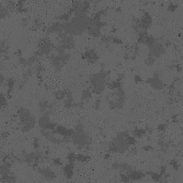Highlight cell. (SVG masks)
Listing matches in <instances>:
<instances>
[{"label":"cell","mask_w":183,"mask_h":183,"mask_svg":"<svg viewBox=\"0 0 183 183\" xmlns=\"http://www.w3.org/2000/svg\"><path fill=\"white\" fill-rule=\"evenodd\" d=\"M91 23L90 18L85 15L74 16L68 22H65V34L73 37L80 35L88 29Z\"/></svg>","instance_id":"1"},{"label":"cell","mask_w":183,"mask_h":183,"mask_svg":"<svg viewBox=\"0 0 183 183\" xmlns=\"http://www.w3.org/2000/svg\"><path fill=\"white\" fill-rule=\"evenodd\" d=\"M17 113L19 121V129L21 132H29L34 129L36 125V120L28 109L20 107L18 109Z\"/></svg>","instance_id":"2"},{"label":"cell","mask_w":183,"mask_h":183,"mask_svg":"<svg viewBox=\"0 0 183 183\" xmlns=\"http://www.w3.org/2000/svg\"><path fill=\"white\" fill-rule=\"evenodd\" d=\"M6 42L4 41L0 42V53L2 52L5 51V49L7 48Z\"/></svg>","instance_id":"19"},{"label":"cell","mask_w":183,"mask_h":183,"mask_svg":"<svg viewBox=\"0 0 183 183\" xmlns=\"http://www.w3.org/2000/svg\"><path fill=\"white\" fill-rule=\"evenodd\" d=\"M87 160V157L82 154L76 155V160L80 162L85 161Z\"/></svg>","instance_id":"18"},{"label":"cell","mask_w":183,"mask_h":183,"mask_svg":"<svg viewBox=\"0 0 183 183\" xmlns=\"http://www.w3.org/2000/svg\"><path fill=\"white\" fill-rule=\"evenodd\" d=\"M40 154L37 152H31L28 154L25 157V160L28 163H35L40 160Z\"/></svg>","instance_id":"11"},{"label":"cell","mask_w":183,"mask_h":183,"mask_svg":"<svg viewBox=\"0 0 183 183\" xmlns=\"http://www.w3.org/2000/svg\"><path fill=\"white\" fill-rule=\"evenodd\" d=\"M5 78L3 75L0 74V86L3 84L5 82Z\"/></svg>","instance_id":"21"},{"label":"cell","mask_w":183,"mask_h":183,"mask_svg":"<svg viewBox=\"0 0 183 183\" xmlns=\"http://www.w3.org/2000/svg\"><path fill=\"white\" fill-rule=\"evenodd\" d=\"M40 174L46 179L49 180H54L57 178V175L55 172L50 168L44 167L39 170Z\"/></svg>","instance_id":"9"},{"label":"cell","mask_w":183,"mask_h":183,"mask_svg":"<svg viewBox=\"0 0 183 183\" xmlns=\"http://www.w3.org/2000/svg\"><path fill=\"white\" fill-rule=\"evenodd\" d=\"M89 3L86 1H74L71 3L69 10L75 16L84 15L89 8Z\"/></svg>","instance_id":"4"},{"label":"cell","mask_w":183,"mask_h":183,"mask_svg":"<svg viewBox=\"0 0 183 183\" xmlns=\"http://www.w3.org/2000/svg\"><path fill=\"white\" fill-rule=\"evenodd\" d=\"M17 54H18L17 56H18L19 64H21V65H23V66H26V65H27V60L23 57L22 51L21 50H18V51H17Z\"/></svg>","instance_id":"16"},{"label":"cell","mask_w":183,"mask_h":183,"mask_svg":"<svg viewBox=\"0 0 183 183\" xmlns=\"http://www.w3.org/2000/svg\"><path fill=\"white\" fill-rule=\"evenodd\" d=\"M74 163L68 162L63 167L62 170L64 175L68 179L72 178L74 173Z\"/></svg>","instance_id":"10"},{"label":"cell","mask_w":183,"mask_h":183,"mask_svg":"<svg viewBox=\"0 0 183 183\" xmlns=\"http://www.w3.org/2000/svg\"><path fill=\"white\" fill-rule=\"evenodd\" d=\"M59 46L65 51L71 50L75 46V42L73 37L67 35L60 40V44Z\"/></svg>","instance_id":"8"},{"label":"cell","mask_w":183,"mask_h":183,"mask_svg":"<svg viewBox=\"0 0 183 183\" xmlns=\"http://www.w3.org/2000/svg\"><path fill=\"white\" fill-rule=\"evenodd\" d=\"M73 134L71 137L72 142L76 146L84 148L88 146L91 143L90 136L82 125L79 124L73 129Z\"/></svg>","instance_id":"3"},{"label":"cell","mask_w":183,"mask_h":183,"mask_svg":"<svg viewBox=\"0 0 183 183\" xmlns=\"http://www.w3.org/2000/svg\"><path fill=\"white\" fill-rule=\"evenodd\" d=\"M28 21H27V19H26V18H24V19L22 20V24H23V26H24V27H25V26H27V24H28V23H27Z\"/></svg>","instance_id":"22"},{"label":"cell","mask_w":183,"mask_h":183,"mask_svg":"<svg viewBox=\"0 0 183 183\" xmlns=\"http://www.w3.org/2000/svg\"><path fill=\"white\" fill-rule=\"evenodd\" d=\"M35 24L36 27H40V25H41V22L40 20H36V22H35Z\"/></svg>","instance_id":"23"},{"label":"cell","mask_w":183,"mask_h":183,"mask_svg":"<svg viewBox=\"0 0 183 183\" xmlns=\"http://www.w3.org/2000/svg\"><path fill=\"white\" fill-rule=\"evenodd\" d=\"M73 132V129L68 128L62 125H57L55 129L51 132L55 135H59L68 141L71 138Z\"/></svg>","instance_id":"6"},{"label":"cell","mask_w":183,"mask_h":183,"mask_svg":"<svg viewBox=\"0 0 183 183\" xmlns=\"http://www.w3.org/2000/svg\"><path fill=\"white\" fill-rule=\"evenodd\" d=\"M41 134L46 139L53 143L61 144L65 143L68 141V140L65 139L57 137L55 134L51 132H50V131L41 130Z\"/></svg>","instance_id":"7"},{"label":"cell","mask_w":183,"mask_h":183,"mask_svg":"<svg viewBox=\"0 0 183 183\" xmlns=\"http://www.w3.org/2000/svg\"><path fill=\"white\" fill-rule=\"evenodd\" d=\"M5 7L8 14L9 15H10L13 13L15 11H16V8H17L16 2L14 1H7Z\"/></svg>","instance_id":"12"},{"label":"cell","mask_w":183,"mask_h":183,"mask_svg":"<svg viewBox=\"0 0 183 183\" xmlns=\"http://www.w3.org/2000/svg\"><path fill=\"white\" fill-rule=\"evenodd\" d=\"M76 154L73 152H69L67 155V157H66L68 160V162L74 163V162L76 161Z\"/></svg>","instance_id":"17"},{"label":"cell","mask_w":183,"mask_h":183,"mask_svg":"<svg viewBox=\"0 0 183 183\" xmlns=\"http://www.w3.org/2000/svg\"><path fill=\"white\" fill-rule=\"evenodd\" d=\"M68 90H59L55 93V97L57 99L59 100H62L65 99L68 95Z\"/></svg>","instance_id":"13"},{"label":"cell","mask_w":183,"mask_h":183,"mask_svg":"<svg viewBox=\"0 0 183 183\" xmlns=\"http://www.w3.org/2000/svg\"><path fill=\"white\" fill-rule=\"evenodd\" d=\"M16 80L14 78H10L7 81L8 86V94L10 95L14 89V86L16 84Z\"/></svg>","instance_id":"15"},{"label":"cell","mask_w":183,"mask_h":183,"mask_svg":"<svg viewBox=\"0 0 183 183\" xmlns=\"http://www.w3.org/2000/svg\"><path fill=\"white\" fill-rule=\"evenodd\" d=\"M39 107H40V110L42 112H46L47 111V114H48V112H49L48 109H50L51 107V104L50 103L47 101H42L40 102L39 104Z\"/></svg>","instance_id":"14"},{"label":"cell","mask_w":183,"mask_h":183,"mask_svg":"<svg viewBox=\"0 0 183 183\" xmlns=\"http://www.w3.org/2000/svg\"><path fill=\"white\" fill-rule=\"evenodd\" d=\"M53 163L56 166H59L62 164V161L59 158H54L52 160Z\"/></svg>","instance_id":"20"},{"label":"cell","mask_w":183,"mask_h":183,"mask_svg":"<svg viewBox=\"0 0 183 183\" xmlns=\"http://www.w3.org/2000/svg\"><path fill=\"white\" fill-rule=\"evenodd\" d=\"M37 123L42 131L52 132L57 126V124L51 121L50 116L47 114H44L40 116Z\"/></svg>","instance_id":"5"}]
</instances>
